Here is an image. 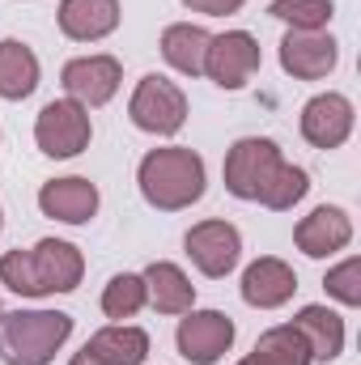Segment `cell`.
Here are the masks:
<instances>
[{
    "mask_svg": "<svg viewBox=\"0 0 361 365\" xmlns=\"http://www.w3.org/2000/svg\"><path fill=\"white\" fill-rule=\"evenodd\" d=\"M86 276V255L73 242L43 238L30 251H9L0 255V284L21 293V297H51V293H73Z\"/></svg>",
    "mask_w": 361,
    "mask_h": 365,
    "instance_id": "6da1fadb",
    "label": "cell"
},
{
    "mask_svg": "<svg viewBox=\"0 0 361 365\" xmlns=\"http://www.w3.org/2000/svg\"><path fill=\"white\" fill-rule=\"evenodd\" d=\"M136 182H141V195L158 212H183V208H191L204 195L208 170H204V158L195 149L166 145V149H149L141 158Z\"/></svg>",
    "mask_w": 361,
    "mask_h": 365,
    "instance_id": "7a4b0ae2",
    "label": "cell"
},
{
    "mask_svg": "<svg viewBox=\"0 0 361 365\" xmlns=\"http://www.w3.org/2000/svg\"><path fill=\"white\" fill-rule=\"evenodd\" d=\"M73 336V314L64 310H9L0 314V361L51 365Z\"/></svg>",
    "mask_w": 361,
    "mask_h": 365,
    "instance_id": "3957f363",
    "label": "cell"
},
{
    "mask_svg": "<svg viewBox=\"0 0 361 365\" xmlns=\"http://www.w3.org/2000/svg\"><path fill=\"white\" fill-rule=\"evenodd\" d=\"M128 115L141 132L149 136H175L183 123H187V98L183 90L162 77V73H149L141 77V86L132 90V102H128Z\"/></svg>",
    "mask_w": 361,
    "mask_h": 365,
    "instance_id": "277c9868",
    "label": "cell"
},
{
    "mask_svg": "<svg viewBox=\"0 0 361 365\" xmlns=\"http://www.w3.org/2000/svg\"><path fill=\"white\" fill-rule=\"evenodd\" d=\"M90 136H93L90 110L73 98L47 102L34 119V145L47 158H77L81 149H90Z\"/></svg>",
    "mask_w": 361,
    "mask_h": 365,
    "instance_id": "5b68a950",
    "label": "cell"
},
{
    "mask_svg": "<svg viewBox=\"0 0 361 365\" xmlns=\"http://www.w3.org/2000/svg\"><path fill=\"white\" fill-rule=\"evenodd\" d=\"M280 162L285 158H280L276 140H268V136L234 140L230 153H225V191L234 200H260V191L268 187V179L276 175Z\"/></svg>",
    "mask_w": 361,
    "mask_h": 365,
    "instance_id": "8992f818",
    "label": "cell"
},
{
    "mask_svg": "<svg viewBox=\"0 0 361 365\" xmlns=\"http://www.w3.org/2000/svg\"><path fill=\"white\" fill-rule=\"evenodd\" d=\"M264 56L255 34L247 30H225L217 38H208V56H204V77L217 81L221 90H243L255 73H260Z\"/></svg>",
    "mask_w": 361,
    "mask_h": 365,
    "instance_id": "52a82bcc",
    "label": "cell"
},
{
    "mask_svg": "<svg viewBox=\"0 0 361 365\" xmlns=\"http://www.w3.org/2000/svg\"><path fill=\"white\" fill-rule=\"evenodd\" d=\"M175 344H179L183 361L217 365L230 349H234V319L221 314V310H195V306H191L179 319Z\"/></svg>",
    "mask_w": 361,
    "mask_h": 365,
    "instance_id": "ba28073f",
    "label": "cell"
},
{
    "mask_svg": "<svg viewBox=\"0 0 361 365\" xmlns=\"http://www.w3.org/2000/svg\"><path fill=\"white\" fill-rule=\"evenodd\" d=\"M183 247H187L191 264L204 276H213V280L230 276L238 268V259H243V234L230 221H200V225H191Z\"/></svg>",
    "mask_w": 361,
    "mask_h": 365,
    "instance_id": "9c48e42d",
    "label": "cell"
},
{
    "mask_svg": "<svg viewBox=\"0 0 361 365\" xmlns=\"http://www.w3.org/2000/svg\"><path fill=\"white\" fill-rule=\"evenodd\" d=\"M119 81H123V68L115 56H77L64 64L60 73V86L73 102H81L86 110L90 106H106L115 93H119Z\"/></svg>",
    "mask_w": 361,
    "mask_h": 365,
    "instance_id": "30bf717a",
    "label": "cell"
},
{
    "mask_svg": "<svg viewBox=\"0 0 361 365\" xmlns=\"http://www.w3.org/2000/svg\"><path fill=\"white\" fill-rule=\"evenodd\" d=\"M340 47L327 30H289L280 38V68L298 81H319L336 68Z\"/></svg>",
    "mask_w": 361,
    "mask_h": 365,
    "instance_id": "8fae6325",
    "label": "cell"
},
{
    "mask_svg": "<svg viewBox=\"0 0 361 365\" xmlns=\"http://www.w3.org/2000/svg\"><path fill=\"white\" fill-rule=\"evenodd\" d=\"M353 102L345 93H319L302 106V136L315 145V149H340L349 136H353Z\"/></svg>",
    "mask_w": 361,
    "mask_h": 365,
    "instance_id": "7c38bea8",
    "label": "cell"
},
{
    "mask_svg": "<svg viewBox=\"0 0 361 365\" xmlns=\"http://www.w3.org/2000/svg\"><path fill=\"white\" fill-rule=\"evenodd\" d=\"M293 242H298L302 255H310V259H327V255H336V251H345V247L353 242V221H349L345 208H336V204H319L310 217L298 221Z\"/></svg>",
    "mask_w": 361,
    "mask_h": 365,
    "instance_id": "4fadbf2b",
    "label": "cell"
},
{
    "mask_svg": "<svg viewBox=\"0 0 361 365\" xmlns=\"http://www.w3.org/2000/svg\"><path fill=\"white\" fill-rule=\"evenodd\" d=\"M39 208L43 217L51 221H64V225H86L93 212H98V187L81 175H68V179H51L43 182L39 191Z\"/></svg>",
    "mask_w": 361,
    "mask_h": 365,
    "instance_id": "5bb4252c",
    "label": "cell"
},
{
    "mask_svg": "<svg viewBox=\"0 0 361 365\" xmlns=\"http://www.w3.org/2000/svg\"><path fill=\"white\" fill-rule=\"evenodd\" d=\"M293 293H298V272L276 255L255 259L243 272V302L255 306V310H280Z\"/></svg>",
    "mask_w": 361,
    "mask_h": 365,
    "instance_id": "9a60e30c",
    "label": "cell"
},
{
    "mask_svg": "<svg viewBox=\"0 0 361 365\" xmlns=\"http://www.w3.org/2000/svg\"><path fill=\"white\" fill-rule=\"evenodd\" d=\"M60 30L73 43H102L119 30V0H60Z\"/></svg>",
    "mask_w": 361,
    "mask_h": 365,
    "instance_id": "2e32d148",
    "label": "cell"
},
{
    "mask_svg": "<svg viewBox=\"0 0 361 365\" xmlns=\"http://www.w3.org/2000/svg\"><path fill=\"white\" fill-rule=\"evenodd\" d=\"M141 276H145V297H149V306L158 314H187L195 306V284L187 280V272L179 264L153 259Z\"/></svg>",
    "mask_w": 361,
    "mask_h": 365,
    "instance_id": "e0dca14e",
    "label": "cell"
},
{
    "mask_svg": "<svg viewBox=\"0 0 361 365\" xmlns=\"http://www.w3.org/2000/svg\"><path fill=\"white\" fill-rule=\"evenodd\" d=\"M293 327L302 331L310 361H336L345 353V319L327 306H302L293 314Z\"/></svg>",
    "mask_w": 361,
    "mask_h": 365,
    "instance_id": "ac0fdd59",
    "label": "cell"
},
{
    "mask_svg": "<svg viewBox=\"0 0 361 365\" xmlns=\"http://www.w3.org/2000/svg\"><path fill=\"white\" fill-rule=\"evenodd\" d=\"M86 349L98 353L106 365H145V357H149V331H141L132 323H106V327H98L86 340Z\"/></svg>",
    "mask_w": 361,
    "mask_h": 365,
    "instance_id": "d6986e66",
    "label": "cell"
},
{
    "mask_svg": "<svg viewBox=\"0 0 361 365\" xmlns=\"http://www.w3.org/2000/svg\"><path fill=\"white\" fill-rule=\"evenodd\" d=\"M39 90V56L21 38H0V98L21 102Z\"/></svg>",
    "mask_w": 361,
    "mask_h": 365,
    "instance_id": "ffe728a7",
    "label": "cell"
},
{
    "mask_svg": "<svg viewBox=\"0 0 361 365\" xmlns=\"http://www.w3.org/2000/svg\"><path fill=\"white\" fill-rule=\"evenodd\" d=\"M208 30L191 26V21H175L162 30V60L183 73V77H200L204 73V56H208Z\"/></svg>",
    "mask_w": 361,
    "mask_h": 365,
    "instance_id": "44dd1931",
    "label": "cell"
},
{
    "mask_svg": "<svg viewBox=\"0 0 361 365\" xmlns=\"http://www.w3.org/2000/svg\"><path fill=\"white\" fill-rule=\"evenodd\" d=\"M260 365H310V349L302 340V331L293 323L285 327H272L255 340V353H251Z\"/></svg>",
    "mask_w": 361,
    "mask_h": 365,
    "instance_id": "7402d4cb",
    "label": "cell"
},
{
    "mask_svg": "<svg viewBox=\"0 0 361 365\" xmlns=\"http://www.w3.org/2000/svg\"><path fill=\"white\" fill-rule=\"evenodd\" d=\"M145 306H149V297H145V276L119 272V276L106 280V289H102V314H106V319L123 323V319H136Z\"/></svg>",
    "mask_w": 361,
    "mask_h": 365,
    "instance_id": "603a6c76",
    "label": "cell"
},
{
    "mask_svg": "<svg viewBox=\"0 0 361 365\" xmlns=\"http://www.w3.org/2000/svg\"><path fill=\"white\" fill-rule=\"evenodd\" d=\"M306 191H310V175L302 166H293V162H280L276 175L268 179V187L260 191V204L272 208V212H289Z\"/></svg>",
    "mask_w": 361,
    "mask_h": 365,
    "instance_id": "cb8c5ba5",
    "label": "cell"
},
{
    "mask_svg": "<svg viewBox=\"0 0 361 365\" xmlns=\"http://www.w3.org/2000/svg\"><path fill=\"white\" fill-rule=\"evenodd\" d=\"M268 13L289 30H327V21L336 17V4L332 0H272Z\"/></svg>",
    "mask_w": 361,
    "mask_h": 365,
    "instance_id": "d4e9b609",
    "label": "cell"
},
{
    "mask_svg": "<svg viewBox=\"0 0 361 365\" xmlns=\"http://www.w3.org/2000/svg\"><path fill=\"white\" fill-rule=\"evenodd\" d=\"M323 289L340 302V306H361V259L357 255H349L345 264H336L327 280H323Z\"/></svg>",
    "mask_w": 361,
    "mask_h": 365,
    "instance_id": "484cf974",
    "label": "cell"
},
{
    "mask_svg": "<svg viewBox=\"0 0 361 365\" xmlns=\"http://www.w3.org/2000/svg\"><path fill=\"white\" fill-rule=\"evenodd\" d=\"M191 13H204V17H230V13H238L247 0H183Z\"/></svg>",
    "mask_w": 361,
    "mask_h": 365,
    "instance_id": "4316f807",
    "label": "cell"
},
{
    "mask_svg": "<svg viewBox=\"0 0 361 365\" xmlns=\"http://www.w3.org/2000/svg\"><path fill=\"white\" fill-rule=\"evenodd\" d=\"M68 365H106V361H102L98 353H90V349H81V353H73V361Z\"/></svg>",
    "mask_w": 361,
    "mask_h": 365,
    "instance_id": "83f0119b",
    "label": "cell"
},
{
    "mask_svg": "<svg viewBox=\"0 0 361 365\" xmlns=\"http://www.w3.org/2000/svg\"><path fill=\"white\" fill-rule=\"evenodd\" d=\"M238 365H260V361H255V357H247V361H238Z\"/></svg>",
    "mask_w": 361,
    "mask_h": 365,
    "instance_id": "f1b7e54d",
    "label": "cell"
},
{
    "mask_svg": "<svg viewBox=\"0 0 361 365\" xmlns=\"http://www.w3.org/2000/svg\"><path fill=\"white\" fill-rule=\"evenodd\" d=\"M0 230H4V208H0Z\"/></svg>",
    "mask_w": 361,
    "mask_h": 365,
    "instance_id": "f546056e",
    "label": "cell"
},
{
    "mask_svg": "<svg viewBox=\"0 0 361 365\" xmlns=\"http://www.w3.org/2000/svg\"><path fill=\"white\" fill-rule=\"evenodd\" d=\"M0 314H4V306H0Z\"/></svg>",
    "mask_w": 361,
    "mask_h": 365,
    "instance_id": "4dcf8cb0",
    "label": "cell"
}]
</instances>
